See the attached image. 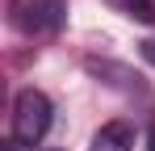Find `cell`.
Instances as JSON below:
<instances>
[{"instance_id": "6", "label": "cell", "mask_w": 155, "mask_h": 151, "mask_svg": "<svg viewBox=\"0 0 155 151\" xmlns=\"http://www.w3.org/2000/svg\"><path fill=\"white\" fill-rule=\"evenodd\" d=\"M138 50H143V59H147V63H155V38H147V42H138Z\"/></svg>"}, {"instance_id": "1", "label": "cell", "mask_w": 155, "mask_h": 151, "mask_svg": "<svg viewBox=\"0 0 155 151\" xmlns=\"http://www.w3.org/2000/svg\"><path fill=\"white\" fill-rule=\"evenodd\" d=\"M51 97L38 92V88H21L17 101H13V139L25 143V147H38L51 130Z\"/></svg>"}, {"instance_id": "2", "label": "cell", "mask_w": 155, "mask_h": 151, "mask_svg": "<svg viewBox=\"0 0 155 151\" xmlns=\"http://www.w3.org/2000/svg\"><path fill=\"white\" fill-rule=\"evenodd\" d=\"M29 29L42 34H59L67 25V0H29Z\"/></svg>"}, {"instance_id": "7", "label": "cell", "mask_w": 155, "mask_h": 151, "mask_svg": "<svg viewBox=\"0 0 155 151\" xmlns=\"http://www.w3.org/2000/svg\"><path fill=\"white\" fill-rule=\"evenodd\" d=\"M147 151H155V126L147 130Z\"/></svg>"}, {"instance_id": "3", "label": "cell", "mask_w": 155, "mask_h": 151, "mask_svg": "<svg viewBox=\"0 0 155 151\" xmlns=\"http://www.w3.org/2000/svg\"><path fill=\"white\" fill-rule=\"evenodd\" d=\"M134 147V130L130 122H105L92 134V151H130Z\"/></svg>"}, {"instance_id": "4", "label": "cell", "mask_w": 155, "mask_h": 151, "mask_svg": "<svg viewBox=\"0 0 155 151\" xmlns=\"http://www.w3.org/2000/svg\"><path fill=\"white\" fill-rule=\"evenodd\" d=\"M88 72L92 76H109V84H117V88H126V92H134L138 88V76L130 72V67H122V63H109V59H88Z\"/></svg>"}, {"instance_id": "5", "label": "cell", "mask_w": 155, "mask_h": 151, "mask_svg": "<svg viewBox=\"0 0 155 151\" xmlns=\"http://www.w3.org/2000/svg\"><path fill=\"white\" fill-rule=\"evenodd\" d=\"M113 8H122L126 17H134V21H155V4L151 0H109Z\"/></svg>"}]
</instances>
